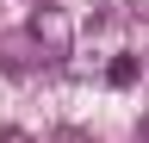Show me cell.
<instances>
[{
    "label": "cell",
    "mask_w": 149,
    "mask_h": 143,
    "mask_svg": "<svg viewBox=\"0 0 149 143\" xmlns=\"http://www.w3.org/2000/svg\"><path fill=\"white\" fill-rule=\"evenodd\" d=\"M0 143H37L31 131H13V124H0Z\"/></svg>",
    "instance_id": "4"
},
{
    "label": "cell",
    "mask_w": 149,
    "mask_h": 143,
    "mask_svg": "<svg viewBox=\"0 0 149 143\" xmlns=\"http://www.w3.org/2000/svg\"><path fill=\"white\" fill-rule=\"evenodd\" d=\"M25 38L37 44V56L50 62H62L68 50H74V19H68V6H56V0H37V13H31V25H25Z\"/></svg>",
    "instance_id": "1"
},
{
    "label": "cell",
    "mask_w": 149,
    "mask_h": 143,
    "mask_svg": "<svg viewBox=\"0 0 149 143\" xmlns=\"http://www.w3.org/2000/svg\"><path fill=\"white\" fill-rule=\"evenodd\" d=\"M56 143H87V137H81V131H62V137H56Z\"/></svg>",
    "instance_id": "5"
},
{
    "label": "cell",
    "mask_w": 149,
    "mask_h": 143,
    "mask_svg": "<svg viewBox=\"0 0 149 143\" xmlns=\"http://www.w3.org/2000/svg\"><path fill=\"white\" fill-rule=\"evenodd\" d=\"M0 68H6V75H31V68H44V56H37V44L25 31H6V38H0Z\"/></svg>",
    "instance_id": "2"
},
{
    "label": "cell",
    "mask_w": 149,
    "mask_h": 143,
    "mask_svg": "<svg viewBox=\"0 0 149 143\" xmlns=\"http://www.w3.org/2000/svg\"><path fill=\"white\" fill-rule=\"evenodd\" d=\"M137 75H143V62H137V56H112V68H106V81H112V87H130Z\"/></svg>",
    "instance_id": "3"
},
{
    "label": "cell",
    "mask_w": 149,
    "mask_h": 143,
    "mask_svg": "<svg viewBox=\"0 0 149 143\" xmlns=\"http://www.w3.org/2000/svg\"><path fill=\"white\" fill-rule=\"evenodd\" d=\"M137 137H143V143H149V112H143V131H137Z\"/></svg>",
    "instance_id": "6"
}]
</instances>
